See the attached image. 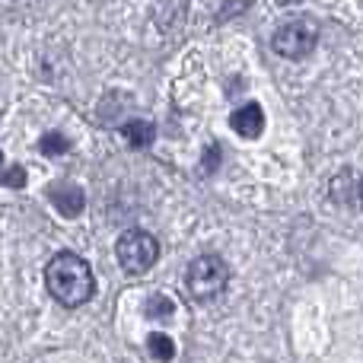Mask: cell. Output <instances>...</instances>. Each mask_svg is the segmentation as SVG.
<instances>
[{
	"mask_svg": "<svg viewBox=\"0 0 363 363\" xmlns=\"http://www.w3.org/2000/svg\"><path fill=\"white\" fill-rule=\"evenodd\" d=\"M45 287L61 306H83L96 294L93 268L74 252H57L45 268Z\"/></svg>",
	"mask_w": 363,
	"mask_h": 363,
	"instance_id": "1",
	"label": "cell"
},
{
	"mask_svg": "<svg viewBox=\"0 0 363 363\" xmlns=\"http://www.w3.org/2000/svg\"><path fill=\"white\" fill-rule=\"evenodd\" d=\"M230 284V268L220 255H198L185 271V287L194 300H213Z\"/></svg>",
	"mask_w": 363,
	"mask_h": 363,
	"instance_id": "2",
	"label": "cell"
},
{
	"mask_svg": "<svg viewBox=\"0 0 363 363\" xmlns=\"http://www.w3.org/2000/svg\"><path fill=\"white\" fill-rule=\"evenodd\" d=\"M115 255H118L121 271H128V274H147L160 258V242L147 230H128V233H121L118 245H115Z\"/></svg>",
	"mask_w": 363,
	"mask_h": 363,
	"instance_id": "3",
	"label": "cell"
},
{
	"mask_svg": "<svg viewBox=\"0 0 363 363\" xmlns=\"http://www.w3.org/2000/svg\"><path fill=\"white\" fill-rule=\"evenodd\" d=\"M315 42H319V23L309 16L287 19V23L271 35V48H274L281 57H290V61L309 55V51L315 48Z\"/></svg>",
	"mask_w": 363,
	"mask_h": 363,
	"instance_id": "4",
	"label": "cell"
},
{
	"mask_svg": "<svg viewBox=\"0 0 363 363\" xmlns=\"http://www.w3.org/2000/svg\"><path fill=\"white\" fill-rule=\"evenodd\" d=\"M48 201L57 207V213H61V217H80L83 207H86L83 188L80 185H70V182H57V185H51Z\"/></svg>",
	"mask_w": 363,
	"mask_h": 363,
	"instance_id": "5",
	"label": "cell"
},
{
	"mask_svg": "<svg viewBox=\"0 0 363 363\" xmlns=\"http://www.w3.org/2000/svg\"><path fill=\"white\" fill-rule=\"evenodd\" d=\"M230 125L233 131L239 134V138H258V134L264 131V112L258 102H245V106H239L236 112L230 115Z\"/></svg>",
	"mask_w": 363,
	"mask_h": 363,
	"instance_id": "6",
	"label": "cell"
},
{
	"mask_svg": "<svg viewBox=\"0 0 363 363\" xmlns=\"http://www.w3.org/2000/svg\"><path fill=\"white\" fill-rule=\"evenodd\" d=\"M121 138H125L128 144L134 147V150H144V147L153 144V138H157V128H153L150 121L134 118V121H128V125L121 128Z\"/></svg>",
	"mask_w": 363,
	"mask_h": 363,
	"instance_id": "7",
	"label": "cell"
},
{
	"mask_svg": "<svg viewBox=\"0 0 363 363\" xmlns=\"http://www.w3.org/2000/svg\"><path fill=\"white\" fill-rule=\"evenodd\" d=\"M147 347H150V354L160 363H169L172 357H176V345H172V338L163 335V332H153L150 338H147Z\"/></svg>",
	"mask_w": 363,
	"mask_h": 363,
	"instance_id": "8",
	"label": "cell"
},
{
	"mask_svg": "<svg viewBox=\"0 0 363 363\" xmlns=\"http://www.w3.org/2000/svg\"><path fill=\"white\" fill-rule=\"evenodd\" d=\"M144 313H147V319H157V322H163V319H172V313H176V303H172L169 296L157 294V296H150V300H147Z\"/></svg>",
	"mask_w": 363,
	"mask_h": 363,
	"instance_id": "9",
	"label": "cell"
},
{
	"mask_svg": "<svg viewBox=\"0 0 363 363\" xmlns=\"http://www.w3.org/2000/svg\"><path fill=\"white\" fill-rule=\"evenodd\" d=\"M67 147H70V140L64 138V134H57V131H48L42 138V153H45V157H64V153H67Z\"/></svg>",
	"mask_w": 363,
	"mask_h": 363,
	"instance_id": "10",
	"label": "cell"
},
{
	"mask_svg": "<svg viewBox=\"0 0 363 363\" xmlns=\"http://www.w3.org/2000/svg\"><path fill=\"white\" fill-rule=\"evenodd\" d=\"M217 163H220V150H217V144H211L207 147V153H204V172H213L217 169Z\"/></svg>",
	"mask_w": 363,
	"mask_h": 363,
	"instance_id": "11",
	"label": "cell"
},
{
	"mask_svg": "<svg viewBox=\"0 0 363 363\" xmlns=\"http://www.w3.org/2000/svg\"><path fill=\"white\" fill-rule=\"evenodd\" d=\"M23 182H26V169H19V166L10 169L6 176H0V185H23Z\"/></svg>",
	"mask_w": 363,
	"mask_h": 363,
	"instance_id": "12",
	"label": "cell"
},
{
	"mask_svg": "<svg viewBox=\"0 0 363 363\" xmlns=\"http://www.w3.org/2000/svg\"><path fill=\"white\" fill-rule=\"evenodd\" d=\"M274 4H284V6H294V4H300V0H274Z\"/></svg>",
	"mask_w": 363,
	"mask_h": 363,
	"instance_id": "13",
	"label": "cell"
},
{
	"mask_svg": "<svg viewBox=\"0 0 363 363\" xmlns=\"http://www.w3.org/2000/svg\"><path fill=\"white\" fill-rule=\"evenodd\" d=\"M360 204H363V182H360Z\"/></svg>",
	"mask_w": 363,
	"mask_h": 363,
	"instance_id": "14",
	"label": "cell"
},
{
	"mask_svg": "<svg viewBox=\"0 0 363 363\" xmlns=\"http://www.w3.org/2000/svg\"><path fill=\"white\" fill-rule=\"evenodd\" d=\"M0 163H4V153H0Z\"/></svg>",
	"mask_w": 363,
	"mask_h": 363,
	"instance_id": "15",
	"label": "cell"
}]
</instances>
